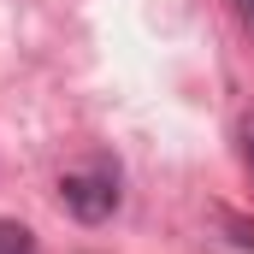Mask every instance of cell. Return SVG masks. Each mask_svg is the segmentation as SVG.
I'll list each match as a JSON object with an SVG mask.
<instances>
[{
    "label": "cell",
    "mask_w": 254,
    "mask_h": 254,
    "mask_svg": "<svg viewBox=\"0 0 254 254\" xmlns=\"http://www.w3.org/2000/svg\"><path fill=\"white\" fill-rule=\"evenodd\" d=\"M60 201H65V213L83 219V225L113 219V207H119V166L95 160L89 172H65L60 178Z\"/></svg>",
    "instance_id": "1"
},
{
    "label": "cell",
    "mask_w": 254,
    "mask_h": 254,
    "mask_svg": "<svg viewBox=\"0 0 254 254\" xmlns=\"http://www.w3.org/2000/svg\"><path fill=\"white\" fill-rule=\"evenodd\" d=\"M0 254H36V231L18 219H0Z\"/></svg>",
    "instance_id": "2"
},
{
    "label": "cell",
    "mask_w": 254,
    "mask_h": 254,
    "mask_svg": "<svg viewBox=\"0 0 254 254\" xmlns=\"http://www.w3.org/2000/svg\"><path fill=\"white\" fill-rule=\"evenodd\" d=\"M237 136H243V154L254 160V113H243V125H237Z\"/></svg>",
    "instance_id": "3"
},
{
    "label": "cell",
    "mask_w": 254,
    "mask_h": 254,
    "mask_svg": "<svg viewBox=\"0 0 254 254\" xmlns=\"http://www.w3.org/2000/svg\"><path fill=\"white\" fill-rule=\"evenodd\" d=\"M231 6H237V18H243V30L254 36V0H231Z\"/></svg>",
    "instance_id": "4"
}]
</instances>
